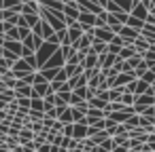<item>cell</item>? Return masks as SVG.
I'll return each instance as SVG.
<instances>
[{
	"label": "cell",
	"mask_w": 155,
	"mask_h": 152,
	"mask_svg": "<svg viewBox=\"0 0 155 152\" xmlns=\"http://www.w3.org/2000/svg\"><path fill=\"white\" fill-rule=\"evenodd\" d=\"M136 53L134 45H125V49H119V59H125V57H132Z\"/></svg>",
	"instance_id": "obj_1"
},
{
	"label": "cell",
	"mask_w": 155,
	"mask_h": 152,
	"mask_svg": "<svg viewBox=\"0 0 155 152\" xmlns=\"http://www.w3.org/2000/svg\"><path fill=\"white\" fill-rule=\"evenodd\" d=\"M79 38H81V28H79V26H72V28H70V40L77 42Z\"/></svg>",
	"instance_id": "obj_2"
},
{
	"label": "cell",
	"mask_w": 155,
	"mask_h": 152,
	"mask_svg": "<svg viewBox=\"0 0 155 152\" xmlns=\"http://www.w3.org/2000/svg\"><path fill=\"white\" fill-rule=\"evenodd\" d=\"M132 99H134V97H132V95H130V93H127V95H125V91H123V93H121V97H119V101H123V104H134V101H132Z\"/></svg>",
	"instance_id": "obj_3"
},
{
	"label": "cell",
	"mask_w": 155,
	"mask_h": 152,
	"mask_svg": "<svg viewBox=\"0 0 155 152\" xmlns=\"http://www.w3.org/2000/svg\"><path fill=\"white\" fill-rule=\"evenodd\" d=\"M94 42H96V38H94ZM94 53H106V51H104V42H96Z\"/></svg>",
	"instance_id": "obj_4"
},
{
	"label": "cell",
	"mask_w": 155,
	"mask_h": 152,
	"mask_svg": "<svg viewBox=\"0 0 155 152\" xmlns=\"http://www.w3.org/2000/svg\"><path fill=\"white\" fill-rule=\"evenodd\" d=\"M96 34H100V38H108V40H110V36H113V34H110V28H108V32H106V30H98Z\"/></svg>",
	"instance_id": "obj_5"
},
{
	"label": "cell",
	"mask_w": 155,
	"mask_h": 152,
	"mask_svg": "<svg viewBox=\"0 0 155 152\" xmlns=\"http://www.w3.org/2000/svg\"><path fill=\"white\" fill-rule=\"evenodd\" d=\"M140 61H142V59H140V57H132V59H130V61H127V66H130V68H136V66H138V64H140Z\"/></svg>",
	"instance_id": "obj_6"
},
{
	"label": "cell",
	"mask_w": 155,
	"mask_h": 152,
	"mask_svg": "<svg viewBox=\"0 0 155 152\" xmlns=\"http://www.w3.org/2000/svg\"><path fill=\"white\" fill-rule=\"evenodd\" d=\"M89 116H102L100 110H89ZM89 120H96V118H89Z\"/></svg>",
	"instance_id": "obj_7"
},
{
	"label": "cell",
	"mask_w": 155,
	"mask_h": 152,
	"mask_svg": "<svg viewBox=\"0 0 155 152\" xmlns=\"http://www.w3.org/2000/svg\"><path fill=\"white\" fill-rule=\"evenodd\" d=\"M94 152H106V148H104V146H98V148H96Z\"/></svg>",
	"instance_id": "obj_8"
}]
</instances>
